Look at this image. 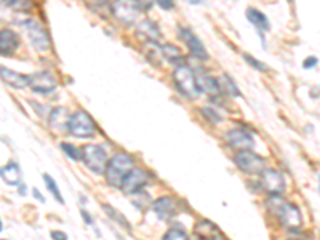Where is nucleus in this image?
<instances>
[{
	"instance_id": "nucleus-39",
	"label": "nucleus",
	"mask_w": 320,
	"mask_h": 240,
	"mask_svg": "<svg viewBox=\"0 0 320 240\" xmlns=\"http://www.w3.org/2000/svg\"><path fill=\"white\" fill-rule=\"evenodd\" d=\"M210 240H228V238H224V237H220V235H215L213 238H210Z\"/></svg>"
},
{
	"instance_id": "nucleus-10",
	"label": "nucleus",
	"mask_w": 320,
	"mask_h": 240,
	"mask_svg": "<svg viewBox=\"0 0 320 240\" xmlns=\"http://www.w3.org/2000/svg\"><path fill=\"white\" fill-rule=\"evenodd\" d=\"M146 183H147V174L141 168L133 167L124 178V181H122L120 189L125 194H136L146 186Z\"/></svg>"
},
{
	"instance_id": "nucleus-35",
	"label": "nucleus",
	"mask_w": 320,
	"mask_h": 240,
	"mask_svg": "<svg viewBox=\"0 0 320 240\" xmlns=\"http://www.w3.org/2000/svg\"><path fill=\"white\" fill-rule=\"evenodd\" d=\"M317 64V58H314V56H309L306 61H304V69H310V68H314Z\"/></svg>"
},
{
	"instance_id": "nucleus-19",
	"label": "nucleus",
	"mask_w": 320,
	"mask_h": 240,
	"mask_svg": "<svg viewBox=\"0 0 320 240\" xmlns=\"http://www.w3.org/2000/svg\"><path fill=\"white\" fill-rule=\"evenodd\" d=\"M195 82L197 87H199L200 91H205L208 95H218L220 93V85L213 77H210L208 74H197L195 76Z\"/></svg>"
},
{
	"instance_id": "nucleus-5",
	"label": "nucleus",
	"mask_w": 320,
	"mask_h": 240,
	"mask_svg": "<svg viewBox=\"0 0 320 240\" xmlns=\"http://www.w3.org/2000/svg\"><path fill=\"white\" fill-rule=\"evenodd\" d=\"M21 24L26 29L27 37H29L31 45L37 51H39V53H46L51 48V40L48 37V32H46V29L40 23H37L34 20H29V21L21 23Z\"/></svg>"
},
{
	"instance_id": "nucleus-7",
	"label": "nucleus",
	"mask_w": 320,
	"mask_h": 240,
	"mask_svg": "<svg viewBox=\"0 0 320 240\" xmlns=\"http://www.w3.org/2000/svg\"><path fill=\"white\" fill-rule=\"evenodd\" d=\"M235 163L237 167L250 174H261L266 170V160L255 154L253 151H240L235 155Z\"/></svg>"
},
{
	"instance_id": "nucleus-12",
	"label": "nucleus",
	"mask_w": 320,
	"mask_h": 240,
	"mask_svg": "<svg viewBox=\"0 0 320 240\" xmlns=\"http://www.w3.org/2000/svg\"><path fill=\"white\" fill-rule=\"evenodd\" d=\"M180 37L187 45V48H189V51L192 53V56H195L197 59H202V61L208 59V53H206L200 39L191 29H187V27H180Z\"/></svg>"
},
{
	"instance_id": "nucleus-17",
	"label": "nucleus",
	"mask_w": 320,
	"mask_h": 240,
	"mask_svg": "<svg viewBox=\"0 0 320 240\" xmlns=\"http://www.w3.org/2000/svg\"><path fill=\"white\" fill-rule=\"evenodd\" d=\"M152 211L157 215V218L168 221L176 211V202L172 197H160L152 204Z\"/></svg>"
},
{
	"instance_id": "nucleus-41",
	"label": "nucleus",
	"mask_w": 320,
	"mask_h": 240,
	"mask_svg": "<svg viewBox=\"0 0 320 240\" xmlns=\"http://www.w3.org/2000/svg\"><path fill=\"white\" fill-rule=\"evenodd\" d=\"M0 230H2V221H0Z\"/></svg>"
},
{
	"instance_id": "nucleus-21",
	"label": "nucleus",
	"mask_w": 320,
	"mask_h": 240,
	"mask_svg": "<svg viewBox=\"0 0 320 240\" xmlns=\"http://www.w3.org/2000/svg\"><path fill=\"white\" fill-rule=\"evenodd\" d=\"M138 34L144 35L149 42H158L160 39V31L154 21L150 20H143L138 26Z\"/></svg>"
},
{
	"instance_id": "nucleus-42",
	"label": "nucleus",
	"mask_w": 320,
	"mask_h": 240,
	"mask_svg": "<svg viewBox=\"0 0 320 240\" xmlns=\"http://www.w3.org/2000/svg\"><path fill=\"white\" fill-rule=\"evenodd\" d=\"M2 240H5V238H2Z\"/></svg>"
},
{
	"instance_id": "nucleus-23",
	"label": "nucleus",
	"mask_w": 320,
	"mask_h": 240,
	"mask_svg": "<svg viewBox=\"0 0 320 240\" xmlns=\"http://www.w3.org/2000/svg\"><path fill=\"white\" fill-rule=\"evenodd\" d=\"M195 234H197V237H200L202 240H210V238H213L216 234H218V227H216L211 221L203 219V221H200V223L195 226Z\"/></svg>"
},
{
	"instance_id": "nucleus-6",
	"label": "nucleus",
	"mask_w": 320,
	"mask_h": 240,
	"mask_svg": "<svg viewBox=\"0 0 320 240\" xmlns=\"http://www.w3.org/2000/svg\"><path fill=\"white\" fill-rule=\"evenodd\" d=\"M69 133L77 138H91L96 133V125L88 112H85V110H77V112L71 114Z\"/></svg>"
},
{
	"instance_id": "nucleus-25",
	"label": "nucleus",
	"mask_w": 320,
	"mask_h": 240,
	"mask_svg": "<svg viewBox=\"0 0 320 240\" xmlns=\"http://www.w3.org/2000/svg\"><path fill=\"white\" fill-rule=\"evenodd\" d=\"M160 54H162V51H160V47H157V42H149L146 47V58L155 66H158L162 63L160 61Z\"/></svg>"
},
{
	"instance_id": "nucleus-32",
	"label": "nucleus",
	"mask_w": 320,
	"mask_h": 240,
	"mask_svg": "<svg viewBox=\"0 0 320 240\" xmlns=\"http://www.w3.org/2000/svg\"><path fill=\"white\" fill-rule=\"evenodd\" d=\"M154 0H135V4L138 5L139 10H150Z\"/></svg>"
},
{
	"instance_id": "nucleus-18",
	"label": "nucleus",
	"mask_w": 320,
	"mask_h": 240,
	"mask_svg": "<svg viewBox=\"0 0 320 240\" xmlns=\"http://www.w3.org/2000/svg\"><path fill=\"white\" fill-rule=\"evenodd\" d=\"M0 176L8 186H18L21 184V168L16 162H10L7 167L0 168Z\"/></svg>"
},
{
	"instance_id": "nucleus-27",
	"label": "nucleus",
	"mask_w": 320,
	"mask_h": 240,
	"mask_svg": "<svg viewBox=\"0 0 320 240\" xmlns=\"http://www.w3.org/2000/svg\"><path fill=\"white\" fill-rule=\"evenodd\" d=\"M15 12H20V13H27L32 10V2L31 0H12L10 5H8Z\"/></svg>"
},
{
	"instance_id": "nucleus-8",
	"label": "nucleus",
	"mask_w": 320,
	"mask_h": 240,
	"mask_svg": "<svg viewBox=\"0 0 320 240\" xmlns=\"http://www.w3.org/2000/svg\"><path fill=\"white\" fill-rule=\"evenodd\" d=\"M112 15H114L120 23L127 26L133 24L139 16V8L135 4V0H116L112 4Z\"/></svg>"
},
{
	"instance_id": "nucleus-15",
	"label": "nucleus",
	"mask_w": 320,
	"mask_h": 240,
	"mask_svg": "<svg viewBox=\"0 0 320 240\" xmlns=\"http://www.w3.org/2000/svg\"><path fill=\"white\" fill-rule=\"evenodd\" d=\"M18 48H20V35L12 29L0 31V54L12 56Z\"/></svg>"
},
{
	"instance_id": "nucleus-3",
	"label": "nucleus",
	"mask_w": 320,
	"mask_h": 240,
	"mask_svg": "<svg viewBox=\"0 0 320 240\" xmlns=\"http://www.w3.org/2000/svg\"><path fill=\"white\" fill-rule=\"evenodd\" d=\"M173 80L178 90L183 93V96L189 99H195L200 95V90L195 82V74L189 66H186V64H180V66L173 71Z\"/></svg>"
},
{
	"instance_id": "nucleus-37",
	"label": "nucleus",
	"mask_w": 320,
	"mask_h": 240,
	"mask_svg": "<svg viewBox=\"0 0 320 240\" xmlns=\"http://www.w3.org/2000/svg\"><path fill=\"white\" fill-rule=\"evenodd\" d=\"M32 194H34V196H35V199L37 200H39V202H45V199H43V196H42V194L39 192V189H32Z\"/></svg>"
},
{
	"instance_id": "nucleus-20",
	"label": "nucleus",
	"mask_w": 320,
	"mask_h": 240,
	"mask_svg": "<svg viewBox=\"0 0 320 240\" xmlns=\"http://www.w3.org/2000/svg\"><path fill=\"white\" fill-rule=\"evenodd\" d=\"M247 20L256 27V29L261 32V31H269V21L264 13H261L259 10H256V8H247Z\"/></svg>"
},
{
	"instance_id": "nucleus-9",
	"label": "nucleus",
	"mask_w": 320,
	"mask_h": 240,
	"mask_svg": "<svg viewBox=\"0 0 320 240\" xmlns=\"http://www.w3.org/2000/svg\"><path fill=\"white\" fill-rule=\"evenodd\" d=\"M285 176L277 170H264L261 173V188L271 196H280L285 191Z\"/></svg>"
},
{
	"instance_id": "nucleus-31",
	"label": "nucleus",
	"mask_w": 320,
	"mask_h": 240,
	"mask_svg": "<svg viewBox=\"0 0 320 240\" xmlns=\"http://www.w3.org/2000/svg\"><path fill=\"white\" fill-rule=\"evenodd\" d=\"M243 59H245L248 64H251L253 68H255L256 71H268V66L266 64H262V63H259L258 59H255L251 56V54H247V53H243Z\"/></svg>"
},
{
	"instance_id": "nucleus-33",
	"label": "nucleus",
	"mask_w": 320,
	"mask_h": 240,
	"mask_svg": "<svg viewBox=\"0 0 320 240\" xmlns=\"http://www.w3.org/2000/svg\"><path fill=\"white\" fill-rule=\"evenodd\" d=\"M157 4L160 5V8H164V10H172L175 7L173 0H157Z\"/></svg>"
},
{
	"instance_id": "nucleus-24",
	"label": "nucleus",
	"mask_w": 320,
	"mask_h": 240,
	"mask_svg": "<svg viewBox=\"0 0 320 240\" xmlns=\"http://www.w3.org/2000/svg\"><path fill=\"white\" fill-rule=\"evenodd\" d=\"M218 85H220V90H223L224 93H228V95H231V96H240L239 88L235 87V84L231 80L229 76H223L221 82H218Z\"/></svg>"
},
{
	"instance_id": "nucleus-40",
	"label": "nucleus",
	"mask_w": 320,
	"mask_h": 240,
	"mask_svg": "<svg viewBox=\"0 0 320 240\" xmlns=\"http://www.w3.org/2000/svg\"><path fill=\"white\" fill-rule=\"evenodd\" d=\"M21 196H24V194H26V186H24V184H21Z\"/></svg>"
},
{
	"instance_id": "nucleus-1",
	"label": "nucleus",
	"mask_w": 320,
	"mask_h": 240,
	"mask_svg": "<svg viewBox=\"0 0 320 240\" xmlns=\"http://www.w3.org/2000/svg\"><path fill=\"white\" fill-rule=\"evenodd\" d=\"M268 207L279 216L280 223L288 229H298L303 224V216L296 205L282 200L280 196H271L268 200Z\"/></svg>"
},
{
	"instance_id": "nucleus-36",
	"label": "nucleus",
	"mask_w": 320,
	"mask_h": 240,
	"mask_svg": "<svg viewBox=\"0 0 320 240\" xmlns=\"http://www.w3.org/2000/svg\"><path fill=\"white\" fill-rule=\"evenodd\" d=\"M80 215H82V218H83V219L87 221V224H88V226H91V224H93V218L87 213V210H80Z\"/></svg>"
},
{
	"instance_id": "nucleus-4",
	"label": "nucleus",
	"mask_w": 320,
	"mask_h": 240,
	"mask_svg": "<svg viewBox=\"0 0 320 240\" xmlns=\"http://www.w3.org/2000/svg\"><path fill=\"white\" fill-rule=\"evenodd\" d=\"M80 160L96 174L104 173L106 165H108V154L104 147L99 144H87L82 147L80 151Z\"/></svg>"
},
{
	"instance_id": "nucleus-16",
	"label": "nucleus",
	"mask_w": 320,
	"mask_h": 240,
	"mask_svg": "<svg viewBox=\"0 0 320 240\" xmlns=\"http://www.w3.org/2000/svg\"><path fill=\"white\" fill-rule=\"evenodd\" d=\"M0 79H2L7 85H10L16 90H23L26 87H29V76L15 72V71L4 68V66H0Z\"/></svg>"
},
{
	"instance_id": "nucleus-43",
	"label": "nucleus",
	"mask_w": 320,
	"mask_h": 240,
	"mask_svg": "<svg viewBox=\"0 0 320 240\" xmlns=\"http://www.w3.org/2000/svg\"><path fill=\"white\" fill-rule=\"evenodd\" d=\"M0 2H2V0H0Z\"/></svg>"
},
{
	"instance_id": "nucleus-34",
	"label": "nucleus",
	"mask_w": 320,
	"mask_h": 240,
	"mask_svg": "<svg viewBox=\"0 0 320 240\" xmlns=\"http://www.w3.org/2000/svg\"><path fill=\"white\" fill-rule=\"evenodd\" d=\"M51 238L53 240H68V235H66L63 230H53V232H51Z\"/></svg>"
},
{
	"instance_id": "nucleus-14",
	"label": "nucleus",
	"mask_w": 320,
	"mask_h": 240,
	"mask_svg": "<svg viewBox=\"0 0 320 240\" xmlns=\"http://www.w3.org/2000/svg\"><path fill=\"white\" fill-rule=\"evenodd\" d=\"M228 143L235 147V149H240V151H253V147H255V138H253L248 132H243V130H231L228 133Z\"/></svg>"
},
{
	"instance_id": "nucleus-22",
	"label": "nucleus",
	"mask_w": 320,
	"mask_h": 240,
	"mask_svg": "<svg viewBox=\"0 0 320 240\" xmlns=\"http://www.w3.org/2000/svg\"><path fill=\"white\" fill-rule=\"evenodd\" d=\"M160 51H162V56H165L168 61L173 63V64H178V66L183 64V61H184L183 53H181L180 48L176 47V45H172V43L162 45V47H160Z\"/></svg>"
},
{
	"instance_id": "nucleus-11",
	"label": "nucleus",
	"mask_w": 320,
	"mask_h": 240,
	"mask_svg": "<svg viewBox=\"0 0 320 240\" xmlns=\"http://www.w3.org/2000/svg\"><path fill=\"white\" fill-rule=\"evenodd\" d=\"M69 118L71 112L66 107H55L48 115V125L51 132L56 135H68L69 133Z\"/></svg>"
},
{
	"instance_id": "nucleus-38",
	"label": "nucleus",
	"mask_w": 320,
	"mask_h": 240,
	"mask_svg": "<svg viewBox=\"0 0 320 240\" xmlns=\"http://www.w3.org/2000/svg\"><path fill=\"white\" fill-rule=\"evenodd\" d=\"M186 2L191 4V5H199V4L202 2V0H186Z\"/></svg>"
},
{
	"instance_id": "nucleus-13",
	"label": "nucleus",
	"mask_w": 320,
	"mask_h": 240,
	"mask_svg": "<svg viewBox=\"0 0 320 240\" xmlns=\"http://www.w3.org/2000/svg\"><path fill=\"white\" fill-rule=\"evenodd\" d=\"M29 87L37 93H51L58 87V82L50 72H37L29 77Z\"/></svg>"
},
{
	"instance_id": "nucleus-28",
	"label": "nucleus",
	"mask_w": 320,
	"mask_h": 240,
	"mask_svg": "<svg viewBox=\"0 0 320 240\" xmlns=\"http://www.w3.org/2000/svg\"><path fill=\"white\" fill-rule=\"evenodd\" d=\"M162 240H189V237L183 229H170Z\"/></svg>"
},
{
	"instance_id": "nucleus-30",
	"label": "nucleus",
	"mask_w": 320,
	"mask_h": 240,
	"mask_svg": "<svg viewBox=\"0 0 320 240\" xmlns=\"http://www.w3.org/2000/svg\"><path fill=\"white\" fill-rule=\"evenodd\" d=\"M202 114L206 117L208 122H213V124H220L221 122V115L211 107H202Z\"/></svg>"
},
{
	"instance_id": "nucleus-29",
	"label": "nucleus",
	"mask_w": 320,
	"mask_h": 240,
	"mask_svg": "<svg viewBox=\"0 0 320 240\" xmlns=\"http://www.w3.org/2000/svg\"><path fill=\"white\" fill-rule=\"evenodd\" d=\"M61 149L64 151L66 155L71 157L72 160H80V152H79L77 149H75V146L68 144V143H63V144H61Z\"/></svg>"
},
{
	"instance_id": "nucleus-2",
	"label": "nucleus",
	"mask_w": 320,
	"mask_h": 240,
	"mask_svg": "<svg viewBox=\"0 0 320 240\" xmlns=\"http://www.w3.org/2000/svg\"><path fill=\"white\" fill-rule=\"evenodd\" d=\"M133 167H135V162H133V157L130 154H125V152L116 154L108 162L106 170H104L108 183L114 188H120L122 181H124V178Z\"/></svg>"
},
{
	"instance_id": "nucleus-26",
	"label": "nucleus",
	"mask_w": 320,
	"mask_h": 240,
	"mask_svg": "<svg viewBox=\"0 0 320 240\" xmlns=\"http://www.w3.org/2000/svg\"><path fill=\"white\" fill-rule=\"evenodd\" d=\"M42 178H43V181H45V184H46V188H48V191L53 194V197L60 202V204H64V199H63V196H61V191H60V188H58V184H56V181L50 176V174H46V173H43L42 174Z\"/></svg>"
}]
</instances>
